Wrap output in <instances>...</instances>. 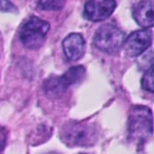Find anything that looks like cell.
Masks as SVG:
<instances>
[{
    "mask_svg": "<svg viewBox=\"0 0 154 154\" xmlns=\"http://www.w3.org/2000/svg\"><path fill=\"white\" fill-rule=\"evenodd\" d=\"M116 7V0H89L85 5L84 16L91 22H101L108 18Z\"/></svg>",
    "mask_w": 154,
    "mask_h": 154,
    "instance_id": "cell-7",
    "label": "cell"
},
{
    "mask_svg": "<svg viewBox=\"0 0 154 154\" xmlns=\"http://www.w3.org/2000/svg\"><path fill=\"white\" fill-rule=\"evenodd\" d=\"M63 51L67 59L76 61L83 57L86 50V42L83 36L79 33H70L62 42Z\"/></svg>",
    "mask_w": 154,
    "mask_h": 154,
    "instance_id": "cell-8",
    "label": "cell"
},
{
    "mask_svg": "<svg viewBox=\"0 0 154 154\" xmlns=\"http://www.w3.org/2000/svg\"><path fill=\"white\" fill-rule=\"evenodd\" d=\"M152 42V32L149 30L135 31L124 42L125 53L130 57H137L149 49Z\"/></svg>",
    "mask_w": 154,
    "mask_h": 154,
    "instance_id": "cell-6",
    "label": "cell"
},
{
    "mask_svg": "<svg viewBox=\"0 0 154 154\" xmlns=\"http://www.w3.org/2000/svg\"><path fill=\"white\" fill-rule=\"evenodd\" d=\"M60 137L63 143L69 146L87 147L95 143L97 138V131L94 125L71 123L63 127Z\"/></svg>",
    "mask_w": 154,
    "mask_h": 154,
    "instance_id": "cell-2",
    "label": "cell"
},
{
    "mask_svg": "<svg viewBox=\"0 0 154 154\" xmlns=\"http://www.w3.org/2000/svg\"><path fill=\"white\" fill-rule=\"evenodd\" d=\"M125 35L117 26L106 23L99 27L94 37L96 47L106 53H116L123 47Z\"/></svg>",
    "mask_w": 154,
    "mask_h": 154,
    "instance_id": "cell-5",
    "label": "cell"
},
{
    "mask_svg": "<svg viewBox=\"0 0 154 154\" xmlns=\"http://www.w3.org/2000/svg\"><path fill=\"white\" fill-rule=\"evenodd\" d=\"M154 0H141L133 9V16L136 23L145 28L153 26Z\"/></svg>",
    "mask_w": 154,
    "mask_h": 154,
    "instance_id": "cell-9",
    "label": "cell"
},
{
    "mask_svg": "<svg viewBox=\"0 0 154 154\" xmlns=\"http://www.w3.org/2000/svg\"><path fill=\"white\" fill-rule=\"evenodd\" d=\"M66 0H39L38 5L40 8L46 11H59L64 5Z\"/></svg>",
    "mask_w": 154,
    "mask_h": 154,
    "instance_id": "cell-10",
    "label": "cell"
},
{
    "mask_svg": "<svg viewBox=\"0 0 154 154\" xmlns=\"http://www.w3.org/2000/svg\"><path fill=\"white\" fill-rule=\"evenodd\" d=\"M5 144V134L3 133L2 130H0V152L4 150Z\"/></svg>",
    "mask_w": 154,
    "mask_h": 154,
    "instance_id": "cell-12",
    "label": "cell"
},
{
    "mask_svg": "<svg viewBox=\"0 0 154 154\" xmlns=\"http://www.w3.org/2000/svg\"><path fill=\"white\" fill-rule=\"evenodd\" d=\"M86 75L83 66L71 67L60 77H53L44 83L45 93L51 97H60L70 86L82 81Z\"/></svg>",
    "mask_w": 154,
    "mask_h": 154,
    "instance_id": "cell-4",
    "label": "cell"
},
{
    "mask_svg": "<svg viewBox=\"0 0 154 154\" xmlns=\"http://www.w3.org/2000/svg\"><path fill=\"white\" fill-rule=\"evenodd\" d=\"M50 30V23L37 16L30 17L20 31V40L30 50L39 49L45 42Z\"/></svg>",
    "mask_w": 154,
    "mask_h": 154,
    "instance_id": "cell-3",
    "label": "cell"
},
{
    "mask_svg": "<svg viewBox=\"0 0 154 154\" xmlns=\"http://www.w3.org/2000/svg\"><path fill=\"white\" fill-rule=\"evenodd\" d=\"M152 136V113L143 106H134L128 117V138L137 146H143Z\"/></svg>",
    "mask_w": 154,
    "mask_h": 154,
    "instance_id": "cell-1",
    "label": "cell"
},
{
    "mask_svg": "<svg viewBox=\"0 0 154 154\" xmlns=\"http://www.w3.org/2000/svg\"><path fill=\"white\" fill-rule=\"evenodd\" d=\"M142 87L143 89L151 93L153 92V65L148 68L143 75L142 79Z\"/></svg>",
    "mask_w": 154,
    "mask_h": 154,
    "instance_id": "cell-11",
    "label": "cell"
}]
</instances>
